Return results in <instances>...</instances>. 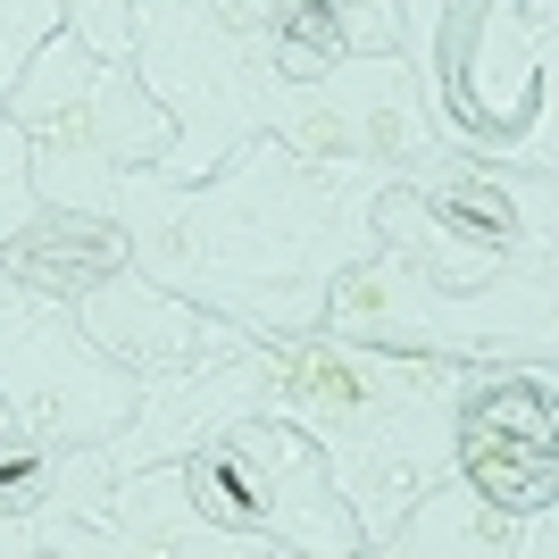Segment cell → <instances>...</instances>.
<instances>
[{"label": "cell", "mask_w": 559, "mask_h": 559, "mask_svg": "<svg viewBox=\"0 0 559 559\" xmlns=\"http://www.w3.org/2000/svg\"><path fill=\"white\" fill-rule=\"evenodd\" d=\"M318 334L376 350H435V359H467V368H526V359H551L559 276L551 259H518L467 293H443L418 267H401L393 251H368L334 276Z\"/></svg>", "instance_id": "6"}, {"label": "cell", "mask_w": 559, "mask_h": 559, "mask_svg": "<svg viewBox=\"0 0 559 559\" xmlns=\"http://www.w3.org/2000/svg\"><path fill=\"white\" fill-rule=\"evenodd\" d=\"M134 9L142 0H59V25L100 59H126L134 50Z\"/></svg>", "instance_id": "16"}, {"label": "cell", "mask_w": 559, "mask_h": 559, "mask_svg": "<svg viewBox=\"0 0 559 559\" xmlns=\"http://www.w3.org/2000/svg\"><path fill=\"white\" fill-rule=\"evenodd\" d=\"M559 384H551V359H526V368H485L467 384L460 418H451V467L485 492L492 510L510 518H543L551 510V409Z\"/></svg>", "instance_id": "9"}, {"label": "cell", "mask_w": 559, "mask_h": 559, "mask_svg": "<svg viewBox=\"0 0 559 559\" xmlns=\"http://www.w3.org/2000/svg\"><path fill=\"white\" fill-rule=\"evenodd\" d=\"M551 176H501L451 134H435L418 159H401L393 176H376L368 226L376 251H393L401 267H418L426 284L467 293V284L501 276L518 259H551Z\"/></svg>", "instance_id": "5"}, {"label": "cell", "mask_w": 559, "mask_h": 559, "mask_svg": "<svg viewBox=\"0 0 559 559\" xmlns=\"http://www.w3.org/2000/svg\"><path fill=\"white\" fill-rule=\"evenodd\" d=\"M0 117L25 126V142H34V192H43V210H93V217H109L117 185L176 142V117L151 100V84L126 59L84 50L68 25L43 34V50L9 84V109Z\"/></svg>", "instance_id": "4"}, {"label": "cell", "mask_w": 559, "mask_h": 559, "mask_svg": "<svg viewBox=\"0 0 559 559\" xmlns=\"http://www.w3.org/2000/svg\"><path fill=\"white\" fill-rule=\"evenodd\" d=\"M43 34H59V0H0V109H9V84L25 75V59L43 50Z\"/></svg>", "instance_id": "15"}, {"label": "cell", "mask_w": 559, "mask_h": 559, "mask_svg": "<svg viewBox=\"0 0 559 559\" xmlns=\"http://www.w3.org/2000/svg\"><path fill=\"white\" fill-rule=\"evenodd\" d=\"M368 201L376 176L318 167L293 142L251 134L201 185H159L134 167L109 217L126 226L142 276L185 293L192 309L234 318L242 334H318L334 276L376 251Z\"/></svg>", "instance_id": "1"}, {"label": "cell", "mask_w": 559, "mask_h": 559, "mask_svg": "<svg viewBox=\"0 0 559 559\" xmlns=\"http://www.w3.org/2000/svg\"><path fill=\"white\" fill-rule=\"evenodd\" d=\"M376 551L384 559H526V551L551 559V510L510 518V510H492L460 467H443V476H426L401 501L393 535L376 543Z\"/></svg>", "instance_id": "12"}, {"label": "cell", "mask_w": 559, "mask_h": 559, "mask_svg": "<svg viewBox=\"0 0 559 559\" xmlns=\"http://www.w3.org/2000/svg\"><path fill=\"white\" fill-rule=\"evenodd\" d=\"M34 217H43V192H34V142H25V126L0 117V251H9Z\"/></svg>", "instance_id": "14"}, {"label": "cell", "mask_w": 559, "mask_h": 559, "mask_svg": "<svg viewBox=\"0 0 559 559\" xmlns=\"http://www.w3.org/2000/svg\"><path fill=\"white\" fill-rule=\"evenodd\" d=\"M226 17L242 25V43L276 75H326L359 50H401L393 0H226Z\"/></svg>", "instance_id": "13"}, {"label": "cell", "mask_w": 559, "mask_h": 559, "mask_svg": "<svg viewBox=\"0 0 559 559\" xmlns=\"http://www.w3.org/2000/svg\"><path fill=\"white\" fill-rule=\"evenodd\" d=\"M109 443H68V435L0 418V559H126V535L109 526Z\"/></svg>", "instance_id": "8"}, {"label": "cell", "mask_w": 559, "mask_h": 559, "mask_svg": "<svg viewBox=\"0 0 559 559\" xmlns=\"http://www.w3.org/2000/svg\"><path fill=\"white\" fill-rule=\"evenodd\" d=\"M109 526L126 559H350L368 551L350 501L334 492L326 451L293 418L217 426L210 443L151 460L109 485Z\"/></svg>", "instance_id": "2"}, {"label": "cell", "mask_w": 559, "mask_h": 559, "mask_svg": "<svg viewBox=\"0 0 559 559\" xmlns=\"http://www.w3.org/2000/svg\"><path fill=\"white\" fill-rule=\"evenodd\" d=\"M134 401H142V376L117 368L75 326L68 301L0 284V409L17 426H43L68 443H109V435H126Z\"/></svg>", "instance_id": "7"}, {"label": "cell", "mask_w": 559, "mask_h": 559, "mask_svg": "<svg viewBox=\"0 0 559 559\" xmlns=\"http://www.w3.org/2000/svg\"><path fill=\"white\" fill-rule=\"evenodd\" d=\"M0 418H9V409H0Z\"/></svg>", "instance_id": "17"}, {"label": "cell", "mask_w": 559, "mask_h": 559, "mask_svg": "<svg viewBox=\"0 0 559 559\" xmlns=\"http://www.w3.org/2000/svg\"><path fill=\"white\" fill-rule=\"evenodd\" d=\"M68 309H75V326L93 334L117 368H134V376H167V368H192V359H217V350L251 343L234 318H210V309H192L185 293L151 284L134 267V251L100 259Z\"/></svg>", "instance_id": "10"}, {"label": "cell", "mask_w": 559, "mask_h": 559, "mask_svg": "<svg viewBox=\"0 0 559 559\" xmlns=\"http://www.w3.org/2000/svg\"><path fill=\"white\" fill-rule=\"evenodd\" d=\"M259 393H267V334L217 350V359H192V368L142 376V401H134V418H126V435H109L117 476H134V467H151V460H176V451L210 443L217 426L251 418Z\"/></svg>", "instance_id": "11"}, {"label": "cell", "mask_w": 559, "mask_h": 559, "mask_svg": "<svg viewBox=\"0 0 559 559\" xmlns=\"http://www.w3.org/2000/svg\"><path fill=\"white\" fill-rule=\"evenodd\" d=\"M485 368L435 350H376L343 334H267V418H293L326 451L334 492L350 501L368 551L393 535L401 501L451 467V418Z\"/></svg>", "instance_id": "3"}]
</instances>
